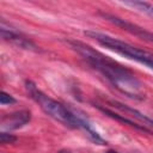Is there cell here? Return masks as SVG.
Segmentation results:
<instances>
[{"mask_svg": "<svg viewBox=\"0 0 153 153\" xmlns=\"http://www.w3.org/2000/svg\"><path fill=\"white\" fill-rule=\"evenodd\" d=\"M59 153H69V152H67V151H61V152H59Z\"/></svg>", "mask_w": 153, "mask_h": 153, "instance_id": "obj_12", "label": "cell"}, {"mask_svg": "<svg viewBox=\"0 0 153 153\" xmlns=\"http://www.w3.org/2000/svg\"><path fill=\"white\" fill-rule=\"evenodd\" d=\"M25 88L29 96L41 106V109L48 116H50L51 118L62 123L66 127L80 129V120L78 116V111L75 109H69L60 102L50 98L41 90H38L36 85L30 80L25 82Z\"/></svg>", "mask_w": 153, "mask_h": 153, "instance_id": "obj_2", "label": "cell"}, {"mask_svg": "<svg viewBox=\"0 0 153 153\" xmlns=\"http://www.w3.org/2000/svg\"><path fill=\"white\" fill-rule=\"evenodd\" d=\"M122 4L126 6H130V7L153 18V4H149L146 1H124Z\"/></svg>", "mask_w": 153, "mask_h": 153, "instance_id": "obj_8", "label": "cell"}, {"mask_svg": "<svg viewBox=\"0 0 153 153\" xmlns=\"http://www.w3.org/2000/svg\"><path fill=\"white\" fill-rule=\"evenodd\" d=\"M30 121V111L20 110L8 115H5L1 118V128L2 130H13L23 127Z\"/></svg>", "mask_w": 153, "mask_h": 153, "instance_id": "obj_6", "label": "cell"}, {"mask_svg": "<svg viewBox=\"0 0 153 153\" xmlns=\"http://www.w3.org/2000/svg\"><path fill=\"white\" fill-rule=\"evenodd\" d=\"M68 44L120 92L134 99H143L142 84L129 69L80 41L71 39Z\"/></svg>", "mask_w": 153, "mask_h": 153, "instance_id": "obj_1", "label": "cell"}, {"mask_svg": "<svg viewBox=\"0 0 153 153\" xmlns=\"http://www.w3.org/2000/svg\"><path fill=\"white\" fill-rule=\"evenodd\" d=\"M0 103H1L2 105L13 104V103H16V99H14L11 94H8V93H6L5 91H2V92L0 93Z\"/></svg>", "mask_w": 153, "mask_h": 153, "instance_id": "obj_10", "label": "cell"}, {"mask_svg": "<svg viewBox=\"0 0 153 153\" xmlns=\"http://www.w3.org/2000/svg\"><path fill=\"white\" fill-rule=\"evenodd\" d=\"M0 30H1V37H2L5 41H8V42L13 43L14 45H17V47H19V48H23V49L37 50V45H36L32 41H30L29 38H26L23 33H20V32L17 31L16 29H12L11 26H10V27H6L4 20L1 22Z\"/></svg>", "mask_w": 153, "mask_h": 153, "instance_id": "obj_5", "label": "cell"}, {"mask_svg": "<svg viewBox=\"0 0 153 153\" xmlns=\"http://www.w3.org/2000/svg\"><path fill=\"white\" fill-rule=\"evenodd\" d=\"M106 153H117V152H115V151H109V152H106Z\"/></svg>", "mask_w": 153, "mask_h": 153, "instance_id": "obj_11", "label": "cell"}, {"mask_svg": "<svg viewBox=\"0 0 153 153\" xmlns=\"http://www.w3.org/2000/svg\"><path fill=\"white\" fill-rule=\"evenodd\" d=\"M85 35L90 38H93L94 41H97L99 44H102L103 47L114 50L130 60H134L136 62H140L145 66H147L148 68L153 69V53L140 49L137 47H134L124 41H121L118 38L111 37L109 35L102 33L99 31H94V30H88L85 31Z\"/></svg>", "mask_w": 153, "mask_h": 153, "instance_id": "obj_3", "label": "cell"}, {"mask_svg": "<svg viewBox=\"0 0 153 153\" xmlns=\"http://www.w3.org/2000/svg\"><path fill=\"white\" fill-rule=\"evenodd\" d=\"M17 140V137L12 134H8L6 131H1L0 133V141L1 143H13Z\"/></svg>", "mask_w": 153, "mask_h": 153, "instance_id": "obj_9", "label": "cell"}, {"mask_svg": "<svg viewBox=\"0 0 153 153\" xmlns=\"http://www.w3.org/2000/svg\"><path fill=\"white\" fill-rule=\"evenodd\" d=\"M99 14L103 18H105L106 20H109L110 23L115 24L116 26H120L123 30L128 31L129 33H131V35H134V36H136V37L146 41V42L153 43V32H151V31H148V30H146V29H143V27H141V26H139L136 24H133L130 22H127V20H124V19H122L120 17H116L114 14L105 13V12H99Z\"/></svg>", "mask_w": 153, "mask_h": 153, "instance_id": "obj_4", "label": "cell"}, {"mask_svg": "<svg viewBox=\"0 0 153 153\" xmlns=\"http://www.w3.org/2000/svg\"><path fill=\"white\" fill-rule=\"evenodd\" d=\"M98 110H100L102 112H104L105 115H108L109 117H111V118H115V120H117V121H121V122H123V123H127L128 126H130V127H134V128H136V129H140V130H142V131H147V133H151L149 131V129H147L146 127H143V126H140V124H136L135 122H133L131 120H128L127 117H123V116H121V115H118V114H116V112H114V111H111V110H109V109H106V108H103V106H99L98 104H96L94 105Z\"/></svg>", "mask_w": 153, "mask_h": 153, "instance_id": "obj_7", "label": "cell"}]
</instances>
